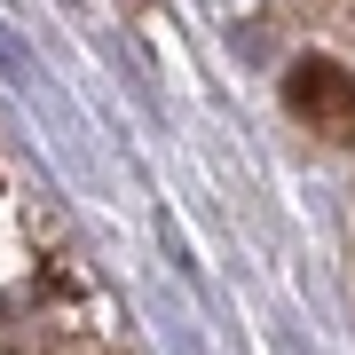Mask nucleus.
I'll return each instance as SVG.
<instances>
[{
	"label": "nucleus",
	"mask_w": 355,
	"mask_h": 355,
	"mask_svg": "<svg viewBox=\"0 0 355 355\" xmlns=\"http://www.w3.org/2000/svg\"><path fill=\"white\" fill-rule=\"evenodd\" d=\"M284 111L308 127H347L355 119V71L331 55H292L284 64Z\"/></svg>",
	"instance_id": "nucleus-1"
}]
</instances>
